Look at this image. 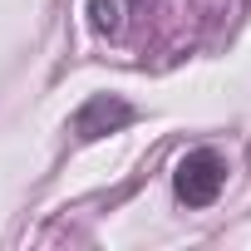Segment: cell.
<instances>
[{
	"label": "cell",
	"instance_id": "3",
	"mask_svg": "<svg viewBox=\"0 0 251 251\" xmlns=\"http://www.w3.org/2000/svg\"><path fill=\"white\" fill-rule=\"evenodd\" d=\"M94 25L99 30H118V0H94Z\"/></svg>",
	"mask_w": 251,
	"mask_h": 251
},
{
	"label": "cell",
	"instance_id": "2",
	"mask_svg": "<svg viewBox=\"0 0 251 251\" xmlns=\"http://www.w3.org/2000/svg\"><path fill=\"white\" fill-rule=\"evenodd\" d=\"M123 123H133V108L118 103V99H89L79 113H74V133L84 138H99L108 128H123Z\"/></svg>",
	"mask_w": 251,
	"mask_h": 251
},
{
	"label": "cell",
	"instance_id": "1",
	"mask_svg": "<svg viewBox=\"0 0 251 251\" xmlns=\"http://www.w3.org/2000/svg\"><path fill=\"white\" fill-rule=\"evenodd\" d=\"M222 182H226V163H222L212 148L187 153V158L177 163V173H173V187H177V197H182L187 207H212L217 192H222Z\"/></svg>",
	"mask_w": 251,
	"mask_h": 251
}]
</instances>
